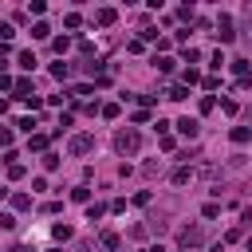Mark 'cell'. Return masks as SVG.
I'll return each instance as SVG.
<instances>
[{
    "label": "cell",
    "mask_w": 252,
    "mask_h": 252,
    "mask_svg": "<svg viewBox=\"0 0 252 252\" xmlns=\"http://www.w3.org/2000/svg\"><path fill=\"white\" fill-rule=\"evenodd\" d=\"M138 146H142V134H138V130H118V134H114V150H118L122 158H134Z\"/></svg>",
    "instance_id": "cell-1"
},
{
    "label": "cell",
    "mask_w": 252,
    "mask_h": 252,
    "mask_svg": "<svg viewBox=\"0 0 252 252\" xmlns=\"http://www.w3.org/2000/svg\"><path fill=\"white\" fill-rule=\"evenodd\" d=\"M201 244H205V228H201V224H185V228L177 232V248L189 252V248H201Z\"/></svg>",
    "instance_id": "cell-2"
},
{
    "label": "cell",
    "mask_w": 252,
    "mask_h": 252,
    "mask_svg": "<svg viewBox=\"0 0 252 252\" xmlns=\"http://www.w3.org/2000/svg\"><path fill=\"white\" fill-rule=\"evenodd\" d=\"M67 150H71L75 158H83V154H91V150H94V134H75V138L67 142Z\"/></svg>",
    "instance_id": "cell-3"
},
{
    "label": "cell",
    "mask_w": 252,
    "mask_h": 252,
    "mask_svg": "<svg viewBox=\"0 0 252 252\" xmlns=\"http://www.w3.org/2000/svg\"><path fill=\"white\" fill-rule=\"evenodd\" d=\"M217 39H220V43H232V39H236V32H232V16H220V20H217Z\"/></svg>",
    "instance_id": "cell-4"
},
{
    "label": "cell",
    "mask_w": 252,
    "mask_h": 252,
    "mask_svg": "<svg viewBox=\"0 0 252 252\" xmlns=\"http://www.w3.org/2000/svg\"><path fill=\"white\" fill-rule=\"evenodd\" d=\"M173 126H177V134H185V138H197V134H201V122H197V118H189V114H185V118H177Z\"/></svg>",
    "instance_id": "cell-5"
},
{
    "label": "cell",
    "mask_w": 252,
    "mask_h": 252,
    "mask_svg": "<svg viewBox=\"0 0 252 252\" xmlns=\"http://www.w3.org/2000/svg\"><path fill=\"white\" fill-rule=\"evenodd\" d=\"M114 20H118V12H114V8H98V12H94V24H98V28H110Z\"/></svg>",
    "instance_id": "cell-6"
},
{
    "label": "cell",
    "mask_w": 252,
    "mask_h": 252,
    "mask_svg": "<svg viewBox=\"0 0 252 252\" xmlns=\"http://www.w3.org/2000/svg\"><path fill=\"white\" fill-rule=\"evenodd\" d=\"M169 181H173V185H189V181H193V169H189V165H177V169L169 173Z\"/></svg>",
    "instance_id": "cell-7"
},
{
    "label": "cell",
    "mask_w": 252,
    "mask_h": 252,
    "mask_svg": "<svg viewBox=\"0 0 252 252\" xmlns=\"http://www.w3.org/2000/svg\"><path fill=\"white\" fill-rule=\"evenodd\" d=\"M98 244H102L106 252H118V248H122V240H118V232H98Z\"/></svg>",
    "instance_id": "cell-8"
},
{
    "label": "cell",
    "mask_w": 252,
    "mask_h": 252,
    "mask_svg": "<svg viewBox=\"0 0 252 252\" xmlns=\"http://www.w3.org/2000/svg\"><path fill=\"white\" fill-rule=\"evenodd\" d=\"M228 67H232V75H236V79H248V75H252V63H248V59H232Z\"/></svg>",
    "instance_id": "cell-9"
},
{
    "label": "cell",
    "mask_w": 252,
    "mask_h": 252,
    "mask_svg": "<svg viewBox=\"0 0 252 252\" xmlns=\"http://www.w3.org/2000/svg\"><path fill=\"white\" fill-rule=\"evenodd\" d=\"M154 63H158L161 75H173V67H177V59H169V55H154Z\"/></svg>",
    "instance_id": "cell-10"
},
{
    "label": "cell",
    "mask_w": 252,
    "mask_h": 252,
    "mask_svg": "<svg viewBox=\"0 0 252 252\" xmlns=\"http://www.w3.org/2000/svg\"><path fill=\"white\" fill-rule=\"evenodd\" d=\"M35 91H32V79H16V98L24 102V98H32Z\"/></svg>",
    "instance_id": "cell-11"
},
{
    "label": "cell",
    "mask_w": 252,
    "mask_h": 252,
    "mask_svg": "<svg viewBox=\"0 0 252 252\" xmlns=\"http://www.w3.org/2000/svg\"><path fill=\"white\" fill-rule=\"evenodd\" d=\"M47 142H51L47 134H32V138H28V150H39V154H47Z\"/></svg>",
    "instance_id": "cell-12"
},
{
    "label": "cell",
    "mask_w": 252,
    "mask_h": 252,
    "mask_svg": "<svg viewBox=\"0 0 252 252\" xmlns=\"http://www.w3.org/2000/svg\"><path fill=\"white\" fill-rule=\"evenodd\" d=\"M185 94H189V87H185V83H173V87L165 91V98H173V102H181Z\"/></svg>",
    "instance_id": "cell-13"
},
{
    "label": "cell",
    "mask_w": 252,
    "mask_h": 252,
    "mask_svg": "<svg viewBox=\"0 0 252 252\" xmlns=\"http://www.w3.org/2000/svg\"><path fill=\"white\" fill-rule=\"evenodd\" d=\"M228 138H232L236 146H244V142L252 138V130H248V126H232V134H228Z\"/></svg>",
    "instance_id": "cell-14"
},
{
    "label": "cell",
    "mask_w": 252,
    "mask_h": 252,
    "mask_svg": "<svg viewBox=\"0 0 252 252\" xmlns=\"http://www.w3.org/2000/svg\"><path fill=\"white\" fill-rule=\"evenodd\" d=\"M71 201H79V205H91V189H87V185H75V189H71Z\"/></svg>",
    "instance_id": "cell-15"
},
{
    "label": "cell",
    "mask_w": 252,
    "mask_h": 252,
    "mask_svg": "<svg viewBox=\"0 0 252 252\" xmlns=\"http://www.w3.org/2000/svg\"><path fill=\"white\" fill-rule=\"evenodd\" d=\"M110 205H102V201H94V205H87V220H102V213H106Z\"/></svg>",
    "instance_id": "cell-16"
},
{
    "label": "cell",
    "mask_w": 252,
    "mask_h": 252,
    "mask_svg": "<svg viewBox=\"0 0 252 252\" xmlns=\"http://www.w3.org/2000/svg\"><path fill=\"white\" fill-rule=\"evenodd\" d=\"M47 35H51V28H47L43 20H35V24H32V39H47Z\"/></svg>",
    "instance_id": "cell-17"
},
{
    "label": "cell",
    "mask_w": 252,
    "mask_h": 252,
    "mask_svg": "<svg viewBox=\"0 0 252 252\" xmlns=\"http://www.w3.org/2000/svg\"><path fill=\"white\" fill-rule=\"evenodd\" d=\"M12 209H20V213L32 209V197H28V193H12Z\"/></svg>",
    "instance_id": "cell-18"
},
{
    "label": "cell",
    "mask_w": 252,
    "mask_h": 252,
    "mask_svg": "<svg viewBox=\"0 0 252 252\" xmlns=\"http://www.w3.org/2000/svg\"><path fill=\"white\" fill-rule=\"evenodd\" d=\"M51 236H55V240L63 244V240H71L75 232H71V224H55V228H51Z\"/></svg>",
    "instance_id": "cell-19"
},
{
    "label": "cell",
    "mask_w": 252,
    "mask_h": 252,
    "mask_svg": "<svg viewBox=\"0 0 252 252\" xmlns=\"http://www.w3.org/2000/svg\"><path fill=\"white\" fill-rule=\"evenodd\" d=\"M181 83H185V87H193V83H201V75H197V67H185V71H181Z\"/></svg>",
    "instance_id": "cell-20"
},
{
    "label": "cell",
    "mask_w": 252,
    "mask_h": 252,
    "mask_svg": "<svg viewBox=\"0 0 252 252\" xmlns=\"http://www.w3.org/2000/svg\"><path fill=\"white\" fill-rule=\"evenodd\" d=\"M79 24H83V16H79V12H67V16H63V28H71V32H75Z\"/></svg>",
    "instance_id": "cell-21"
},
{
    "label": "cell",
    "mask_w": 252,
    "mask_h": 252,
    "mask_svg": "<svg viewBox=\"0 0 252 252\" xmlns=\"http://www.w3.org/2000/svg\"><path fill=\"white\" fill-rule=\"evenodd\" d=\"M20 67H24V71H35V55H32V51H20Z\"/></svg>",
    "instance_id": "cell-22"
},
{
    "label": "cell",
    "mask_w": 252,
    "mask_h": 252,
    "mask_svg": "<svg viewBox=\"0 0 252 252\" xmlns=\"http://www.w3.org/2000/svg\"><path fill=\"white\" fill-rule=\"evenodd\" d=\"M16 126H20V130H24V134H28V138H32V134H35V118H32V114H28V118H20V122H16Z\"/></svg>",
    "instance_id": "cell-23"
},
{
    "label": "cell",
    "mask_w": 252,
    "mask_h": 252,
    "mask_svg": "<svg viewBox=\"0 0 252 252\" xmlns=\"http://www.w3.org/2000/svg\"><path fill=\"white\" fill-rule=\"evenodd\" d=\"M0 146H4V154L12 150V126H0Z\"/></svg>",
    "instance_id": "cell-24"
},
{
    "label": "cell",
    "mask_w": 252,
    "mask_h": 252,
    "mask_svg": "<svg viewBox=\"0 0 252 252\" xmlns=\"http://www.w3.org/2000/svg\"><path fill=\"white\" fill-rule=\"evenodd\" d=\"M51 75H55V79H67L71 67H67V63H51Z\"/></svg>",
    "instance_id": "cell-25"
},
{
    "label": "cell",
    "mask_w": 252,
    "mask_h": 252,
    "mask_svg": "<svg viewBox=\"0 0 252 252\" xmlns=\"http://www.w3.org/2000/svg\"><path fill=\"white\" fill-rule=\"evenodd\" d=\"M118 110H122L118 102H102V118H118Z\"/></svg>",
    "instance_id": "cell-26"
},
{
    "label": "cell",
    "mask_w": 252,
    "mask_h": 252,
    "mask_svg": "<svg viewBox=\"0 0 252 252\" xmlns=\"http://www.w3.org/2000/svg\"><path fill=\"white\" fill-rule=\"evenodd\" d=\"M43 169H59V154L47 150V154H43Z\"/></svg>",
    "instance_id": "cell-27"
},
{
    "label": "cell",
    "mask_w": 252,
    "mask_h": 252,
    "mask_svg": "<svg viewBox=\"0 0 252 252\" xmlns=\"http://www.w3.org/2000/svg\"><path fill=\"white\" fill-rule=\"evenodd\" d=\"M51 47H55V51H59V55H63V51H67V47H71V39H67V35H59V39H51Z\"/></svg>",
    "instance_id": "cell-28"
},
{
    "label": "cell",
    "mask_w": 252,
    "mask_h": 252,
    "mask_svg": "<svg viewBox=\"0 0 252 252\" xmlns=\"http://www.w3.org/2000/svg\"><path fill=\"white\" fill-rule=\"evenodd\" d=\"M8 177H12V181H20V177H24V165H20V161H12V165H8Z\"/></svg>",
    "instance_id": "cell-29"
},
{
    "label": "cell",
    "mask_w": 252,
    "mask_h": 252,
    "mask_svg": "<svg viewBox=\"0 0 252 252\" xmlns=\"http://www.w3.org/2000/svg\"><path fill=\"white\" fill-rule=\"evenodd\" d=\"M0 228H16V213H0Z\"/></svg>",
    "instance_id": "cell-30"
},
{
    "label": "cell",
    "mask_w": 252,
    "mask_h": 252,
    "mask_svg": "<svg viewBox=\"0 0 252 252\" xmlns=\"http://www.w3.org/2000/svg\"><path fill=\"white\" fill-rule=\"evenodd\" d=\"M185 63H201V51L197 47H185Z\"/></svg>",
    "instance_id": "cell-31"
},
{
    "label": "cell",
    "mask_w": 252,
    "mask_h": 252,
    "mask_svg": "<svg viewBox=\"0 0 252 252\" xmlns=\"http://www.w3.org/2000/svg\"><path fill=\"white\" fill-rule=\"evenodd\" d=\"M0 91H16V79L12 75H0Z\"/></svg>",
    "instance_id": "cell-32"
},
{
    "label": "cell",
    "mask_w": 252,
    "mask_h": 252,
    "mask_svg": "<svg viewBox=\"0 0 252 252\" xmlns=\"http://www.w3.org/2000/svg\"><path fill=\"white\" fill-rule=\"evenodd\" d=\"M71 94H75V98H83V94H94V87H87V83H83V87H71Z\"/></svg>",
    "instance_id": "cell-33"
},
{
    "label": "cell",
    "mask_w": 252,
    "mask_h": 252,
    "mask_svg": "<svg viewBox=\"0 0 252 252\" xmlns=\"http://www.w3.org/2000/svg\"><path fill=\"white\" fill-rule=\"evenodd\" d=\"M12 35H16V32H12V24H0V43H8Z\"/></svg>",
    "instance_id": "cell-34"
},
{
    "label": "cell",
    "mask_w": 252,
    "mask_h": 252,
    "mask_svg": "<svg viewBox=\"0 0 252 252\" xmlns=\"http://www.w3.org/2000/svg\"><path fill=\"white\" fill-rule=\"evenodd\" d=\"M240 224H244V228H252V209H244V213H240Z\"/></svg>",
    "instance_id": "cell-35"
},
{
    "label": "cell",
    "mask_w": 252,
    "mask_h": 252,
    "mask_svg": "<svg viewBox=\"0 0 252 252\" xmlns=\"http://www.w3.org/2000/svg\"><path fill=\"white\" fill-rule=\"evenodd\" d=\"M8 55H12V51H8V43H0V63H8Z\"/></svg>",
    "instance_id": "cell-36"
},
{
    "label": "cell",
    "mask_w": 252,
    "mask_h": 252,
    "mask_svg": "<svg viewBox=\"0 0 252 252\" xmlns=\"http://www.w3.org/2000/svg\"><path fill=\"white\" fill-rule=\"evenodd\" d=\"M142 252H165V248H161V244H146Z\"/></svg>",
    "instance_id": "cell-37"
},
{
    "label": "cell",
    "mask_w": 252,
    "mask_h": 252,
    "mask_svg": "<svg viewBox=\"0 0 252 252\" xmlns=\"http://www.w3.org/2000/svg\"><path fill=\"white\" fill-rule=\"evenodd\" d=\"M8 252H32V248H28V244H12Z\"/></svg>",
    "instance_id": "cell-38"
},
{
    "label": "cell",
    "mask_w": 252,
    "mask_h": 252,
    "mask_svg": "<svg viewBox=\"0 0 252 252\" xmlns=\"http://www.w3.org/2000/svg\"><path fill=\"white\" fill-rule=\"evenodd\" d=\"M244 32H248V39H252V16H248V24H244Z\"/></svg>",
    "instance_id": "cell-39"
},
{
    "label": "cell",
    "mask_w": 252,
    "mask_h": 252,
    "mask_svg": "<svg viewBox=\"0 0 252 252\" xmlns=\"http://www.w3.org/2000/svg\"><path fill=\"white\" fill-rule=\"evenodd\" d=\"M43 252H63V248H43Z\"/></svg>",
    "instance_id": "cell-40"
}]
</instances>
